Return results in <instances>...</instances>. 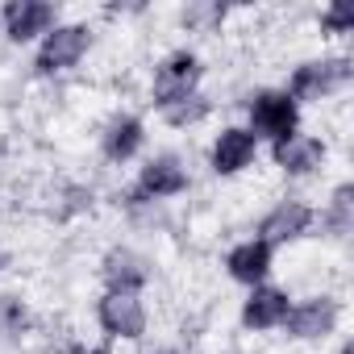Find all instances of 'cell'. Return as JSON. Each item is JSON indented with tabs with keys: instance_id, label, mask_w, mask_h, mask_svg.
Instances as JSON below:
<instances>
[{
	"instance_id": "20",
	"label": "cell",
	"mask_w": 354,
	"mask_h": 354,
	"mask_svg": "<svg viewBox=\"0 0 354 354\" xmlns=\"http://www.w3.org/2000/svg\"><path fill=\"white\" fill-rule=\"evenodd\" d=\"M321 26L333 30V34H346V30L354 26V17H350V9H325V13H321Z\"/></svg>"
},
{
	"instance_id": "16",
	"label": "cell",
	"mask_w": 354,
	"mask_h": 354,
	"mask_svg": "<svg viewBox=\"0 0 354 354\" xmlns=\"http://www.w3.org/2000/svg\"><path fill=\"white\" fill-rule=\"evenodd\" d=\"M325 225H329V234H337V238H346V234L354 230V188H350V184H342V188L333 192L329 213H325Z\"/></svg>"
},
{
	"instance_id": "17",
	"label": "cell",
	"mask_w": 354,
	"mask_h": 354,
	"mask_svg": "<svg viewBox=\"0 0 354 354\" xmlns=\"http://www.w3.org/2000/svg\"><path fill=\"white\" fill-rule=\"evenodd\" d=\"M205 113H209V100H205V96H188V100H180V104L162 109V117H167L171 125H196Z\"/></svg>"
},
{
	"instance_id": "13",
	"label": "cell",
	"mask_w": 354,
	"mask_h": 354,
	"mask_svg": "<svg viewBox=\"0 0 354 354\" xmlns=\"http://www.w3.org/2000/svg\"><path fill=\"white\" fill-rule=\"evenodd\" d=\"M288 308H292L288 292H279V288H254L250 300L242 304V325L246 329H275V325H283Z\"/></svg>"
},
{
	"instance_id": "4",
	"label": "cell",
	"mask_w": 354,
	"mask_h": 354,
	"mask_svg": "<svg viewBox=\"0 0 354 354\" xmlns=\"http://www.w3.org/2000/svg\"><path fill=\"white\" fill-rule=\"evenodd\" d=\"M92 46V30L88 26H55L38 50V71L42 75H55V71H67L84 59V50Z\"/></svg>"
},
{
	"instance_id": "11",
	"label": "cell",
	"mask_w": 354,
	"mask_h": 354,
	"mask_svg": "<svg viewBox=\"0 0 354 354\" xmlns=\"http://www.w3.org/2000/svg\"><path fill=\"white\" fill-rule=\"evenodd\" d=\"M100 275H104L109 292H138V288L150 279V263H146L142 254H133V250L121 246V250H109V254H104Z\"/></svg>"
},
{
	"instance_id": "2",
	"label": "cell",
	"mask_w": 354,
	"mask_h": 354,
	"mask_svg": "<svg viewBox=\"0 0 354 354\" xmlns=\"http://www.w3.org/2000/svg\"><path fill=\"white\" fill-rule=\"evenodd\" d=\"M196 80H201V59H196L192 50H175L171 59L158 63V71H154V92H150V96H154L158 109H171V104L196 96V92H192Z\"/></svg>"
},
{
	"instance_id": "5",
	"label": "cell",
	"mask_w": 354,
	"mask_h": 354,
	"mask_svg": "<svg viewBox=\"0 0 354 354\" xmlns=\"http://www.w3.org/2000/svg\"><path fill=\"white\" fill-rule=\"evenodd\" d=\"M96 317H100V325H104L109 337H125V342H133V337L146 333V308H142L138 292H104Z\"/></svg>"
},
{
	"instance_id": "14",
	"label": "cell",
	"mask_w": 354,
	"mask_h": 354,
	"mask_svg": "<svg viewBox=\"0 0 354 354\" xmlns=\"http://www.w3.org/2000/svg\"><path fill=\"white\" fill-rule=\"evenodd\" d=\"M275 162L288 171V175H308L325 162V142L321 138H308V133H292L288 142L275 146Z\"/></svg>"
},
{
	"instance_id": "12",
	"label": "cell",
	"mask_w": 354,
	"mask_h": 354,
	"mask_svg": "<svg viewBox=\"0 0 354 354\" xmlns=\"http://www.w3.org/2000/svg\"><path fill=\"white\" fill-rule=\"evenodd\" d=\"M225 267H230V275H234L238 283L259 288L263 275L271 271V246H267L263 238H250V242H242V246H234V250L225 254Z\"/></svg>"
},
{
	"instance_id": "3",
	"label": "cell",
	"mask_w": 354,
	"mask_h": 354,
	"mask_svg": "<svg viewBox=\"0 0 354 354\" xmlns=\"http://www.w3.org/2000/svg\"><path fill=\"white\" fill-rule=\"evenodd\" d=\"M346 84H350V59H317V63L296 67L288 96L292 100H321V96L342 92Z\"/></svg>"
},
{
	"instance_id": "19",
	"label": "cell",
	"mask_w": 354,
	"mask_h": 354,
	"mask_svg": "<svg viewBox=\"0 0 354 354\" xmlns=\"http://www.w3.org/2000/svg\"><path fill=\"white\" fill-rule=\"evenodd\" d=\"M0 321H5L13 333H21V329H26V308H21L13 296H0Z\"/></svg>"
},
{
	"instance_id": "21",
	"label": "cell",
	"mask_w": 354,
	"mask_h": 354,
	"mask_svg": "<svg viewBox=\"0 0 354 354\" xmlns=\"http://www.w3.org/2000/svg\"><path fill=\"white\" fill-rule=\"evenodd\" d=\"M71 354H109V350H104V346H96V350H84V346H75Z\"/></svg>"
},
{
	"instance_id": "8",
	"label": "cell",
	"mask_w": 354,
	"mask_h": 354,
	"mask_svg": "<svg viewBox=\"0 0 354 354\" xmlns=\"http://www.w3.org/2000/svg\"><path fill=\"white\" fill-rule=\"evenodd\" d=\"M0 17H5V34L13 42H30L34 34H46L55 26V5H42V0H9Z\"/></svg>"
},
{
	"instance_id": "6",
	"label": "cell",
	"mask_w": 354,
	"mask_h": 354,
	"mask_svg": "<svg viewBox=\"0 0 354 354\" xmlns=\"http://www.w3.org/2000/svg\"><path fill=\"white\" fill-rule=\"evenodd\" d=\"M184 188H188V171L180 167V158L162 154V158H150V162L142 167L133 201H138V205H146V201H167V196H180Z\"/></svg>"
},
{
	"instance_id": "7",
	"label": "cell",
	"mask_w": 354,
	"mask_h": 354,
	"mask_svg": "<svg viewBox=\"0 0 354 354\" xmlns=\"http://www.w3.org/2000/svg\"><path fill=\"white\" fill-rule=\"evenodd\" d=\"M283 325H288V333H292V337H300V342L325 337V333H333V325H337V300H329V296L300 300V304H292V308H288Z\"/></svg>"
},
{
	"instance_id": "18",
	"label": "cell",
	"mask_w": 354,
	"mask_h": 354,
	"mask_svg": "<svg viewBox=\"0 0 354 354\" xmlns=\"http://www.w3.org/2000/svg\"><path fill=\"white\" fill-rule=\"evenodd\" d=\"M221 17H225V9H221V5H192V9L184 13V21H188V26H201V30L217 26Z\"/></svg>"
},
{
	"instance_id": "15",
	"label": "cell",
	"mask_w": 354,
	"mask_h": 354,
	"mask_svg": "<svg viewBox=\"0 0 354 354\" xmlns=\"http://www.w3.org/2000/svg\"><path fill=\"white\" fill-rule=\"evenodd\" d=\"M100 146H104V158L109 162H125L138 154L142 146V121L138 117H113L100 133Z\"/></svg>"
},
{
	"instance_id": "1",
	"label": "cell",
	"mask_w": 354,
	"mask_h": 354,
	"mask_svg": "<svg viewBox=\"0 0 354 354\" xmlns=\"http://www.w3.org/2000/svg\"><path fill=\"white\" fill-rule=\"evenodd\" d=\"M300 125V104L288 92H254L250 96V133L271 138L275 146L288 142Z\"/></svg>"
},
{
	"instance_id": "10",
	"label": "cell",
	"mask_w": 354,
	"mask_h": 354,
	"mask_svg": "<svg viewBox=\"0 0 354 354\" xmlns=\"http://www.w3.org/2000/svg\"><path fill=\"white\" fill-rule=\"evenodd\" d=\"M308 225H313V209L300 205V201H283V205H275V209L263 217L259 234H263L267 246H275V242H296V238H304Z\"/></svg>"
},
{
	"instance_id": "9",
	"label": "cell",
	"mask_w": 354,
	"mask_h": 354,
	"mask_svg": "<svg viewBox=\"0 0 354 354\" xmlns=\"http://www.w3.org/2000/svg\"><path fill=\"white\" fill-rule=\"evenodd\" d=\"M254 150H259V138L250 129H242V125H230L213 142V171L217 175H238L242 167H250Z\"/></svg>"
}]
</instances>
